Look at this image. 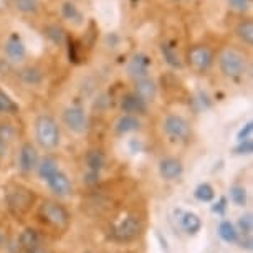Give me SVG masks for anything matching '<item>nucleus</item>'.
<instances>
[{"label":"nucleus","instance_id":"obj_1","mask_svg":"<svg viewBox=\"0 0 253 253\" xmlns=\"http://www.w3.org/2000/svg\"><path fill=\"white\" fill-rule=\"evenodd\" d=\"M218 68L227 78L240 80L248 71V60L242 51L232 48V46H227L218 53Z\"/></svg>","mask_w":253,"mask_h":253},{"label":"nucleus","instance_id":"obj_2","mask_svg":"<svg viewBox=\"0 0 253 253\" xmlns=\"http://www.w3.org/2000/svg\"><path fill=\"white\" fill-rule=\"evenodd\" d=\"M35 137L43 149H55L60 144V126L48 114H42L35 121Z\"/></svg>","mask_w":253,"mask_h":253},{"label":"nucleus","instance_id":"obj_3","mask_svg":"<svg viewBox=\"0 0 253 253\" xmlns=\"http://www.w3.org/2000/svg\"><path fill=\"white\" fill-rule=\"evenodd\" d=\"M213 51L209 48L207 45H192L187 50V63L192 70L204 73L209 71L213 65Z\"/></svg>","mask_w":253,"mask_h":253},{"label":"nucleus","instance_id":"obj_4","mask_svg":"<svg viewBox=\"0 0 253 253\" xmlns=\"http://www.w3.org/2000/svg\"><path fill=\"white\" fill-rule=\"evenodd\" d=\"M164 131L167 136L175 141H187L192 134L189 121L179 114H169L164 119Z\"/></svg>","mask_w":253,"mask_h":253},{"label":"nucleus","instance_id":"obj_5","mask_svg":"<svg viewBox=\"0 0 253 253\" xmlns=\"http://www.w3.org/2000/svg\"><path fill=\"white\" fill-rule=\"evenodd\" d=\"M63 124L75 134H83L88 129V116L81 106H68L61 114Z\"/></svg>","mask_w":253,"mask_h":253},{"label":"nucleus","instance_id":"obj_6","mask_svg":"<svg viewBox=\"0 0 253 253\" xmlns=\"http://www.w3.org/2000/svg\"><path fill=\"white\" fill-rule=\"evenodd\" d=\"M40 213H42V217H45L50 223L58 225V227L66 225V223H68V218H70L68 212H66L60 204L51 202V200H46V202L42 204Z\"/></svg>","mask_w":253,"mask_h":253},{"label":"nucleus","instance_id":"obj_7","mask_svg":"<svg viewBox=\"0 0 253 253\" xmlns=\"http://www.w3.org/2000/svg\"><path fill=\"white\" fill-rule=\"evenodd\" d=\"M3 51H5V56L12 61V63H20V61L25 60V56H27L25 43H23L22 37L18 35V33H12V35L7 38Z\"/></svg>","mask_w":253,"mask_h":253},{"label":"nucleus","instance_id":"obj_8","mask_svg":"<svg viewBox=\"0 0 253 253\" xmlns=\"http://www.w3.org/2000/svg\"><path fill=\"white\" fill-rule=\"evenodd\" d=\"M149 68H151V58L144 53H137L129 60L127 63V75L131 76L132 80L137 78H144V76H149Z\"/></svg>","mask_w":253,"mask_h":253},{"label":"nucleus","instance_id":"obj_9","mask_svg":"<svg viewBox=\"0 0 253 253\" xmlns=\"http://www.w3.org/2000/svg\"><path fill=\"white\" fill-rule=\"evenodd\" d=\"M141 232V223L137 218L134 217H127L124 218V220L119 223L116 227V232H114V237L118 238V240H134V238L139 235Z\"/></svg>","mask_w":253,"mask_h":253},{"label":"nucleus","instance_id":"obj_10","mask_svg":"<svg viewBox=\"0 0 253 253\" xmlns=\"http://www.w3.org/2000/svg\"><path fill=\"white\" fill-rule=\"evenodd\" d=\"M134 93L141 99H144L147 104L152 103L157 96V86H156L154 80H151L149 76L134 80Z\"/></svg>","mask_w":253,"mask_h":253},{"label":"nucleus","instance_id":"obj_11","mask_svg":"<svg viewBox=\"0 0 253 253\" xmlns=\"http://www.w3.org/2000/svg\"><path fill=\"white\" fill-rule=\"evenodd\" d=\"M182 170H184L182 162L175 159V157H166V159H162L159 162V174L166 180H175L182 175Z\"/></svg>","mask_w":253,"mask_h":253},{"label":"nucleus","instance_id":"obj_12","mask_svg":"<svg viewBox=\"0 0 253 253\" xmlns=\"http://www.w3.org/2000/svg\"><path fill=\"white\" fill-rule=\"evenodd\" d=\"M121 109H123V113H126V114H136L137 116V114H144L147 111V103L132 91L123 96Z\"/></svg>","mask_w":253,"mask_h":253},{"label":"nucleus","instance_id":"obj_13","mask_svg":"<svg viewBox=\"0 0 253 253\" xmlns=\"http://www.w3.org/2000/svg\"><path fill=\"white\" fill-rule=\"evenodd\" d=\"M46 184H48L51 192L56 194L58 197H66V195L71 194V182L68 175L63 174L61 170L55 172L50 179H46Z\"/></svg>","mask_w":253,"mask_h":253},{"label":"nucleus","instance_id":"obj_14","mask_svg":"<svg viewBox=\"0 0 253 253\" xmlns=\"http://www.w3.org/2000/svg\"><path fill=\"white\" fill-rule=\"evenodd\" d=\"M20 169L23 172H32L33 169H37L38 166V152L30 142H25L20 149Z\"/></svg>","mask_w":253,"mask_h":253},{"label":"nucleus","instance_id":"obj_15","mask_svg":"<svg viewBox=\"0 0 253 253\" xmlns=\"http://www.w3.org/2000/svg\"><path fill=\"white\" fill-rule=\"evenodd\" d=\"M177 213H179L180 227H182L189 235H195L197 232H200V228H202V220H200V217L197 213L182 212V210H177Z\"/></svg>","mask_w":253,"mask_h":253},{"label":"nucleus","instance_id":"obj_16","mask_svg":"<svg viewBox=\"0 0 253 253\" xmlns=\"http://www.w3.org/2000/svg\"><path fill=\"white\" fill-rule=\"evenodd\" d=\"M141 121L136 114H126L124 113L116 123V132L118 134H129V132L139 131Z\"/></svg>","mask_w":253,"mask_h":253},{"label":"nucleus","instance_id":"obj_17","mask_svg":"<svg viewBox=\"0 0 253 253\" xmlns=\"http://www.w3.org/2000/svg\"><path fill=\"white\" fill-rule=\"evenodd\" d=\"M18 78L27 86H38L43 81V71L37 66H25L18 71Z\"/></svg>","mask_w":253,"mask_h":253},{"label":"nucleus","instance_id":"obj_18","mask_svg":"<svg viewBox=\"0 0 253 253\" xmlns=\"http://www.w3.org/2000/svg\"><path fill=\"white\" fill-rule=\"evenodd\" d=\"M235 35L243 45H247V46L253 45V22L250 20V18H245V20L237 23Z\"/></svg>","mask_w":253,"mask_h":253},{"label":"nucleus","instance_id":"obj_19","mask_svg":"<svg viewBox=\"0 0 253 253\" xmlns=\"http://www.w3.org/2000/svg\"><path fill=\"white\" fill-rule=\"evenodd\" d=\"M161 51H162V56H164L166 63L169 66H172V68H180V66H182V61L179 58V53H177V48H175L174 42H166V43H162Z\"/></svg>","mask_w":253,"mask_h":253},{"label":"nucleus","instance_id":"obj_20","mask_svg":"<svg viewBox=\"0 0 253 253\" xmlns=\"http://www.w3.org/2000/svg\"><path fill=\"white\" fill-rule=\"evenodd\" d=\"M61 15H63L65 20L75 23V25H81L83 23V13H81V10L73 2H65L61 5Z\"/></svg>","mask_w":253,"mask_h":253},{"label":"nucleus","instance_id":"obj_21","mask_svg":"<svg viewBox=\"0 0 253 253\" xmlns=\"http://www.w3.org/2000/svg\"><path fill=\"white\" fill-rule=\"evenodd\" d=\"M37 167H38V175H40L43 180L50 179L55 172H58L60 170L58 162H56V159H53V157H45V159H42L40 162H38Z\"/></svg>","mask_w":253,"mask_h":253},{"label":"nucleus","instance_id":"obj_22","mask_svg":"<svg viewBox=\"0 0 253 253\" xmlns=\"http://www.w3.org/2000/svg\"><path fill=\"white\" fill-rule=\"evenodd\" d=\"M38 242H40V237H38L37 230H33V228H27V230L22 232L20 243L25 250H28V252L35 250V248H38Z\"/></svg>","mask_w":253,"mask_h":253},{"label":"nucleus","instance_id":"obj_23","mask_svg":"<svg viewBox=\"0 0 253 253\" xmlns=\"http://www.w3.org/2000/svg\"><path fill=\"white\" fill-rule=\"evenodd\" d=\"M218 235L225 243H235L238 240V232L235 230V227L230 222H222L218 227Z\"/></svg>","mask_w":253,"mask_h":253},{"label":"nucleus","instance_id":"obj_24","mask_svg":"<svg viewBox=\"0 0 253 253\" xmlns=\"http://www.w3.org/2000/svg\"><path fill=\"white\" fill-rule=\"evenodd\" d=\"M17 111H18V104L5 91L0 89V114H13Z\"/></svg>","mask_w":253,"mask_h":253},{"label":"nucleus","instance_id":"obj_25","mask_svg":"<svg viewBox=\"0 0 253 253\" xmlns=\"http://www.w3.org/2000/svg\"><path fill=\"white\" fill-rule=\"evenodd\" d=\"M195 199L200 200V202H212L213 197H215V190H213V187L210 184H200L197 185V189H195Z\"/></svg>","mask_w":253,"mask_h":253},{"label":"nucleus","instance_id":"obj_26","mask_svg":"<svg viewBox=\"0 0 253 253\" xmlns=\"http://www.w3.org/2000/svg\"><path fill=\"white\" fill-rule=\"evenodd\" d=\"M15 8L20 13L32 15V13H37L38 8H40V0H15Z\"/></svg>","mask_w":253,"mask_h":253},{"label":"nucleus","instance_id":"obj_27","mask_svg":"<svg viewBox=\"0 0 253 253\" xmlns=\"http://www.w3.org/2000/svg\"><path fill=\"white\" fill-rule=\"evenodd\" d=\"M45 35L53 42L55 45H63L65 43V38H66V33L61 27L58 25H50L45 28Z\"/></svg>","mask_w":253,"mask_h":253},{"label":"nucleus","instance_id":"obj_28","mask_svg":"<svg viewBox=\"0 0 253 253\" xmlns=\"http://www.w3.org/2000/svg\"><path fill=\"white\" fill-rule=\"evenodd\" d=\"M27 195H30V192L28 190H15L10 197H8V202H10V207H22V209H27L28 204H30V199H25L23 200V197H27Z\"/></svg>","mask_w":253,"mask_h":253},{"label":"nucleus","instance_id":"obj_29","mask_svg":"<svg viewBox=\"0 0 253 253\" xmlns=\"http://www.w3.org/2000/svg\"><path fill=\"white\" fill-rule=\"evenodd\" d=\"M86 162H88L89 170H96V172H99L104 166V156L99 151H91V152H88Z\"/></svg>","mask_w":253,"mask_h":253},{"label":"nucleus","instance_id":"obj_30","mask_svg":"<svg viewBox=\"0 0 253 253\" xmlns=\"http://www.w3.org/2000/svg\"><path fill=\"white\" fill-rule=\"evenodd\" d=\"M230 197L232 202L237 205V207H243L247 204V190L242 187V185H233L230 189Z\"/></svg>","mask_w":253,"mask_h":253},{"label":"nucleus","instance_id":"obj_31","mask_svg":"<svg viewBox=\"0 0 253 253\" xmlns=\"http://www.w3.org/2000/svg\"><path fill=\"white\" fill-rule=\"evenodd\" d=\"M228 2V7L232 8V10H235V12H247L248 10V7H250V0H227Z\"/></svg>","mask_w":253,"mask_h":253},{"label":"nucleus","instance_id":"obj_32","mask_svg":"<svg viewBox=\"0 0 253 253\" xmlns=\"http://www.w3.org/2000/svg\"><path fill=\"white\" fill-rule=\"evenodd\" d=\"M253 152V141L250 139H243L238 141V146L235 147V154H252Z\"/></svg>","mask_w":253,"mask_h":253},{"label":"nucleus","instance_id":"obj_33","mask_svg":"<svg viewBox=\"0 0 253 253\" xmlns=\"http://www.w3.org/2000/svg\"><path fill=\"white\" fill-rule=\"evenodd\" d=\"M252 213H247V215H243L238 218V228H240V232H243L245 235H248V233L252 232Z\"/></svg>","mask_w":253,"mask_h":253},{"label":"nucleus","instance_id":"obj_34","mask_svg":"<svg viewBox=\"0 0 253 253\" xmlns=\"http://www.w3.org/2000/svg\"><path fill=\"white\" fill-rule=\"evenodd\" d=\"M252 132H253V124H252V121H250V123H247V124H245V127H242V129H240V132H238V136H237V139H238V141L250 139V137H252Z\"/></svg>","mask_w":253,"mask_h":253},{"label":"nucleus","instance_id":"obj_35","mask_svg":"<svg viewBox=\"0 0 253 253\" xmlns=\"http://www.w3.org/2000/svg\"><path fill=\"white\" fill-rule=\"evenodd\" d=\"M225 209H227V199H225V197H222V199L218 200V202L212 207V212H213V213H217V215H223V213H225Z\"/></svg>","mask_w":253,"mask_h":253},{"label":"nucleus","instance_id":"obj_36","mask_svg":"<svg viewBox=\"0 0 253 253\" xmlns=\"http://www.w3.org/2000/svg\"><path fill=\"white\" fill-rule=\"evenodd\" d=\"M98 179H99V172H96V170H89L86 174V184H89V185L96 184Z\"/></svg>","mask_w":253,"mask_h":253},{"label":"nucleus","instance_id":"obj_37","mask_svg":"<svg viewBox=\"0 0 253 253\" xmlns=\"http://www.w3.org/2000/svg\"><path fill=\"white\" fill-rule=\"evenodd\" d=\"M242 247H245L247 250H250V248H252V240H250V238L245 240V242H242Z\"/></svg>","mask_w":253,"mask_h":253},{"label":"nucleus","instance_id":"obj_38","mask_svg":"<svg viewBox=\"0 0 253 253\" xmlns=\"http://www.w3.org/2000/svg\"><path fill=\"white\" fill-rule=\"evenodd\" d=\"M30 253H46L45 250H40V248H35V250H30Z\"/></svg>","mask_w":253,"mask_h":253},{"label":"nucleus","instance_id":"obj_39","mask_svg":"<svg viewBox=\"0 0 253 253\" xmlns=\"http://www.w3.org/2000/svg\"><path fill=\"white\" fill-rule=\"evenodd\" d=\"M2 245H3V235L0 233V247H2Z\"/></svg>","mask_w":253,"mask_h":253},{"label":"nucleus","instance_id":"obj_40","mask_svg":"<svg viewBox=\"0 0 253 253\" xmlns=\"http://www.w3.org/2000/svg\"><path fill=\"white\" fill-rule=\"evenodd\" d=\"M174 2H184V0H174Z\"/></svg>","mask_w":253,"mask_h":253},{"label":"nucleus","instance_id":"obj_41","mask_svg":"<svg viewBox=\"0 0 253 253\" xmlns=\"http://www.w3.org/2000/svg\"><path fill=\"white\" fill-rule=\"evenodd\" d=\"M0 147H2V141H0Z\"/></svg>","mask_w":253,"mask_h":253}]
</instances>
